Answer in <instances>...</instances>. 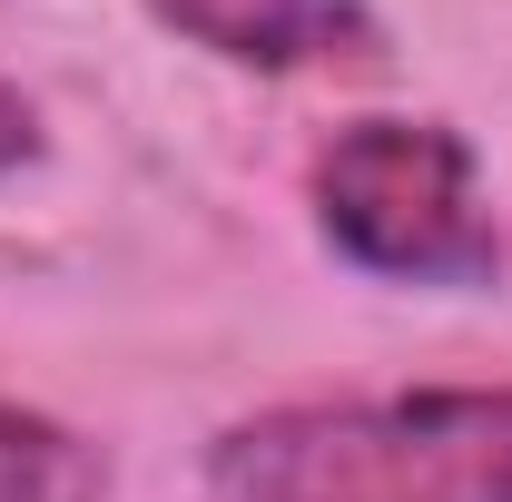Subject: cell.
I'll return each mask as SVG.
<instances>
[{"label": "cell", "instance_id": "1", "mask_svg": "<svg viewBox=\"0 0 512 502\" xmlns=\"http://www.w3.org/2000/svg\"><path fill=\"white\" fill-rule=\"evenodd\" d=\"M207 502H512V384L335 394L237 414L197 463Z\"/></svg>", "mask_w": 512, "mask_h": 502}, {"label": "cell", "instance_id": "2", "mask_svg": "<svg viewBox=\"0 0 512 502\" xmlns=\"http://www.w3.org/2000/svg\"><path fill=\"white\" fill-rule=\"evenodd\" d=\"M306 207H316L325 247L355 276H384V286L483 296L512 266L493 178H483L473 138L453 119H414V109L345 119L306 168Z\"/></svg>", "mask_w": 512, "mask_h": 502}, {"label": "cell", "instance_id": "3", "mask_svg": "<svg viewBox=\"0 0 512 502\" xmlns=\"http://www.w3.org/2000/svg\"><path fill=\"white\" fill-rule=\"evenodd\" d=\"M158 30H178L188 50L227 69H355V60H384V20L365 0H148Z\"/></svg>", "mask_w": 512, "mask_h": 502}, {"label": "cell", "instance_id": "4", "mask_svg": "<svg viewBox=\"0 0 512 502\" xmlns=\"http://www.w3.org/2000/svg\"><path fill=\"white\" fill-rule=\"evenodd\" d=\"M99 493V453L50 424L40 404L0 394V502H89Z\"/></svg>", "mask_w": 512, "mask_h": 502}, {"label": "cell", "instance_id": "5", "mask_svg": "<svg viewBox=\"0 0 512 502\" xmlns=\"http://www.w3.org/2000/svg\"><path fill=\"white\" fill-rule=\"evenodd\" d=\"M40 148H50V128H40V99L0 79V178H20V168H30Z\"/></svg>", "mask_w": 512, "mask_h": 502}]
</instances>
